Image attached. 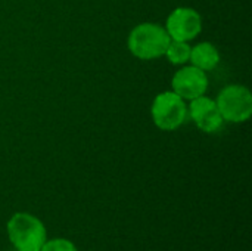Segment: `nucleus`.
I'll list each match as a JSON object with an SVG mask.
<instances>
[{"label":"nucleus","mask_w":252,"mask_h":251,"mask_svg":"<svg viewBox=\"0 0 252 251\" xmlns=\"http://www.w3.org/2000/svg\"><path fill=\"white\" fill-rule=\"evenodd\" d=\"M190 46L188 44V41H179V40H171L167 50H165V56L168 58V61L174 65H183L186 62H189L190 58Z\"/></svg>","instance_id":"1a4fd4ad"},{"label":"nucleus","mask_w":252,"mask_h":251,"mask_svg":"<svg viewBox=\"0 0 252 251\" xmlns=\"http://www.w3.org/2000/svg\"><path fill=\"white\" fill-rule=\"evenodd\" d=\"M188 112L193 120V123L205 133L219 132L224 123L216 101L204 95L190 101V107L188 108Z\"/></svg>","instance_id":"0eeeda50"},{"label":"nucleus","mask_w":252,"mask_h":251,"mask_svg":"<svg viewBox=\"0 0 252 251\" xmlns=\"http://www.w3.org/2000/svg\"><path fill=\"white\" fill-rule=\"evenodd\" d=\"M217 108L224 121L244 123L252 114V95L248 87L230 84L217 96Z\"/></svg>","instance_id":"20e7f679"},{"label":"nucleus","mask_w":252,"mask_h":251,"mask_svg":"<svg viewBox=\"0 0 252 251\" xmlns=\"http://www.w3.org/2000/svg\"><path fill=\"white\" fill-rule=\"evenodd\" d=\"M151 114L158 129L171 132L179 129L186 121L188 107L185 99H182L177 93L162 92L154 99Z\"/></svg>","instance_id":"7ed1b4c3"},{"label":"nucleus","mask_w":252,"mask_h":251,"mask_svg":"<svg viewBox=\"0 0 252 251\" xmlns=\"http://www.w3.org/2000/svg\"><path fill=\"white\" fill-rule=\"evenodd\" d=\"M171 38L165 27L154 22L136 25L128 36V49L139 59H155L165 55Z\"/></svg>","instance_id":"f257e3e1"},{"label":"nucleus","mask_w":252,"mask_h":251,"mask_svg":"<svg viewBox=\"0 0 252 251\" xmlns=\"http://www.w3.org/2000/svg\"><path fill=\"white\" fill-rule=\"evenodd\" d=\"M173 92L177 93L182 99L192 101L195 98H199L205 95L208 89V77L205 71L190 65L179 70L173 80Z\"/></svg>","instance_id":"423d86ee"},{"label":"nucleus","mask_w":252,"mask_h":251,"mask_svg":"<svg viewBox=\"0 0 252 251\" xmlns=\"http://www.w3.org/2000/svg\"><path fill=\"white\" fill-rule=\"evenodd\" d=\"M193 67L202 70V71H211L214 70L220 62V53L217 47L210 41H202L190 49V58Z\"/></svg>","instance_id":"6e6552de"},{"label":"nucleus","mask_w":252,"mask_h":251,"mask_svg":"<svg viewBox=\"0 0 252 251\" xmlns=\"http://www.w3.org/2000/svg\"><path fill=\"white\" fill-rule=\"evenodd\" d=\"M165 30L171 40H193L202 30L201 15L192 7H177L167 18Z\"/></svg>","instance_id":"39448f33"},{"label":"nucleus","mask_w":252,"mask_h":251,"mask_svg":"<svg viewBox=\"0 0 252 251\" xmlns=\"http://www.w3.org/2000/svg\"><path fill=\"white\" fill-rule=\"evenodd\" d=\"M40 251H77L75 246L63 238H55L50 241H46Z\"/></svg>","instance_id":"9d476101"},{"label":"nucleus","mask_w":252,"mask_h":251,"mask_svg":"<svg viewBox=\"0 0 252 251\" xmlns=\"http://www.w3.org/2000/svg\"><path fill=\"white\" fill-rule=\"evenodd\" d=\"M7 235L18 251H40L46 243V228L30 213H16L7 222Z\"/></svg>","instance_id":"f03ea898"}]
</instances>
